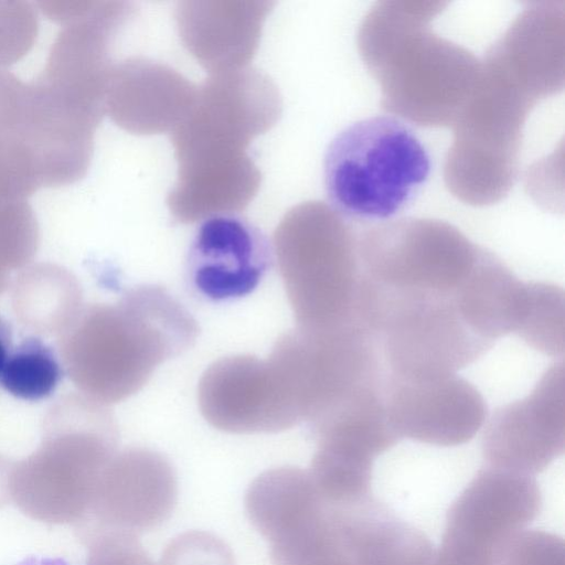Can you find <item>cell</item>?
Masks as SVG:
<instances>
[{"label": "cell", "instance_id": "14", "mask_svg": "<svg viewBox=\"0 0 565 565\" xmlns=\"http://www.w3.org/2000/svg\"><path fill=\"white\" fill-rule=\"evenodd\" d=\"M273 249L246 218L220 213L198 228L186 256L192 287L204 298L224 301L250 294L268 270Z\"/></svg>", "mask_w": 565, "mask_h": 565}, {"label": "cell", "instance_id": "9", "mask_svg": "<svg viewBox=\"0 0 565 565\" xmlns=\"http://www.w3.org/2000/svg\"><path fill=\"white\" fill-rule=\"evenodd\" d=\"M377 340L363 327L282 334L268 359L294 407L310 425L355 392L383 386Z\"/></svg>", "mask_w": 565, "mask_h": 565}, {"label": "cell", "instance_id": "12", "mask_svg": "<svg viewBox=\"0 0 565 565\" xmlns=\"http://www.w3.org/2000/svg\"><path fill=\"white\" fill-rule=\"evenodd\" d=\"M177 493L174 470L161 454L140 447L117 451L81 527L134 535L154 529L172 513Z\"/></svg>", "mask_w": 565, "mask_h": 565}, {"label": "cell", "instance_id": "21", "mask_svg": "<svg viewBox=\"0 0 565 565\" xmlns=\"http://www.w3.org/2000/svg\"><path fill=\"white\" fill-rule=\"evenodd\" d=\"M39 15L29 1L0 0V68L17 63L33 47Z\"/></svg>", "mask_w": 565, "mask_h": 565}, {"label": "cell", "instance_id": "8", "mask_svg": "<svg viewBox=\"0 0 565 565\" xmlns=\"http://www.w3.org/2000/svg\"><path fill=\"white\" fill-rule=\"evenodd\" d=\"M360 313L382 347L390 376L395 379L457 374L493 344L465 322L455 294L394 289L364 274Z\"/></svg>", "mask_w": 565, "mask_h": 565}, {"label": "cell", "instance_id": "6", "mask_svg": "<svg viewBox=\"0 0 565 565\" xmlns=\"http://www.w3.org/2000/svg\"><path fill=\"white\" fill-rule=\"evenodd\" d=\"M273 252L298 329L363 327L358 237L343 216L322 202L299 205L278 225Z\"/></svg>", "mask_w": 565, "mask_h": 565}, {"label": "cell", "instance_id": "17", "mask_svg": "<svg viewBox=\"0 0 565 565\" xmlns=\"http://www.w3.org/2000/svg\"><path fill=\"white\" fill-rule=\"evenodd\" d=\"M10 287L17 320L35 334L60 337L84 307L77 278L56 264L29 265Z\"/></svg>", "mask_w": 565, "mask_h": 565}, {"label": "cell", "instance_id": "23", "mask_svg": "<svg viewBox=\"0 0 565 565\" xmlns=\"http://www.w3.org/2000/svg\"><path fill=\"white\" fill-rule=\"evenodd\" d=\"M160 565H235L230 547L213 534L191 531L172 540Z\"/></svg>", "mask_w": 565, "mask_h": 565}, {"label": "cell", "instance_id": "10", "mask_svg": "<svg viewBox=\"0 0 565 565\" xmlns=\"http://www.w3.org/2000/svg\"><path fill=\"white\" fill-rule=\"evenodd\" d=\"M483 248L454 225L407 217L377 224L358 238L362 271L385 287L451 295Z\"/></svg>", "mask_w": 565, "mask_h": 565}, {"label": "cell", "instance_id": "18", "mask_svg": "<svg viewBox=\"0 0 565 565\" xmlns=\"http://www.w3.org/2000/svg\"><path fill=\"white\" fill-rule=\"evenodd\" d=\"M529 347L551 358L565 352V296L562 287L525 282L520 319L514 331Z\"/></svg>", "mask_w": 565, "mask_h": 565}, {"label": "cell", "instance_id": "4", "mask_svg": "<svg viewBox=\"0 0 565 565\" xmlns=\"http://www.w3.org/2000/svg\"><path fill=\"white\" fill-rule=\"evenodd\" d=\"M198 335L196 320L166 288L142 285L116 303L84 306L56 340L78 392L108 406L139 392L160 364L191 348Z\"/></svg>", "mask_w": 565, "mask_h": 565}, {"label": "cell", "instance_id": "19", "mask_svg": "<svg viewBox=\"0 0 565 565\" xmlns=\"http://www.w3.org/2000/svg\"><path fill=\"white\" fill-rule=\"evenodd\" d=\"M63 372L54 350L41 338L28 337L12 349L0 385L15 398L40 402L54 393Z\"/></svg>", "mask_w": 565, "mask_h": 565}, {"label": "cell", "instance_id": "3", "mask_svg": "<svg viewBox=\"0 0 565 565\" xmlns=\"http://www.w3.org/2000/svg\"><path fill=\"white\" fill-rule=\"evenodd\" d=\"M443 1H379L364 15L356 43L377 83L384 109L423 127H452L467 104L481 61L435 33Z\"/></svg>", "mask_w": 565, "mask_h": 565}, {"label": "cell", "instance_id": "1", "mask_svg": "<svg viewBox=\"0 0 565 565\" xmlns=\"http://www.w3.org/2000/svg\"><path fill=\"white\" fill-rule=\"evenodd\" d=\"M564 8L529 2L480 60L444 166L445 183L461 202L491 205L513 188L529 114L564 88Z\"/></svg>", "mask_w": 565, "mask_h": 565}, {"label": "cell", "instance_id": "20", "mask_svg": "<svg viewBox=\"0 0 565 565\" xmlns=\"http://www.w3.org/2000/svg\"><path fill=\"white\" fill-rule=\"evenodd\" d=\"M40 246V227L28 199L0 186V295L11 275L31 264Z\"/></svg>", "mask_w": 565, "mask_h": 565}, {"label": "cell", "instance_id": "7", "mask_svg": "<svg viewBox=\"0 0 565 565\" xmlns=\"http://www.w3.org/2000/svg\"><path fill=\"white\" fill-rule=\"evenodd\" d=\"M430 158L413 130L393 116L343 128L323 158L330 207L344 218L385 221L403 211L426 183Z\"/></svg>", "mask_w": 565, "mask_h": 565}, {"label": "cell", "instance_id": "22", "mask_svg": "<svg viewBox=\"0 0 565 565\" xmlns=\"http://www.w3.org/2000/svg\"><path fill=\"white\" fill-rule=\"evenodd\" d=\"M82 535L88 565H156L134 534L84 529Z\"/></svg>", "mask_w": 565, "mask_h": 565}, {"label": "cell", "instance_id": "11", "mask_svg": "<svg viewBox=\"0 0 565 565\" xmlns=\"http://www.w3.org/2000/svg\"><path fill=\"white\" fill-rule=\"evenodd\" d=\"M198 402L205 420L231 434H268L299 422L267 359L249 354L223 358L203 373Z\"/></svg>", "mask_w": 565, "mask_h": 565}, {"label": "cell", "instance_id": "15", "mask_svg": "<svg viewBox=\"0 0 565 565\" xmlns=\"http://www.w3.org/2000/svg\"><path fill=\"white\" fill-rule=\"evenodd\" d=\"M487 455L503 463L541 466L563 450L565 440V365H551L525 397L487 418Z\"/></svg>", "mask_w": 565, "mask_h": 565}, {"label": "cell", "instance_id": "2", "mask_svg": "<svg viewBox=\"0 0 565 565\" xmlns=\"http://www.w3.org/2000/svg\"><path fill=\"white\" fill-rule=\"evenodd\" d=\"M277 92L253 70H228L210 78L174 126L179 162L169 207L195 222L241 210L254 196L258 172L245 153L250 138L270 128L279 113Z\"/></svg>", "mask_w": 565, "mask_h": 565}, {"label": "cell", "instance_id": "5", "mask_svg": "<svg viewBox=\"0 0 565 565\" xmlns=\"http://www.w3.org/2000/svg\"><path fill=\"white\" fill-rule=\"evenodd\" d=\"M118 440L108 406L79 392L62 395L44 414L38 448L9 463L10 501L39 522L81 524Z\"/></svg>", "mask_w": 565, "mask_h": 565}, {"label": "cell", "instance_id": "26", "mask_svg": "<svg viewBox=\"0 0 565 565\" xmlns=\"http://www.w3.org/2000/svg\"><path fill=\"white\" fill-rule=\"evenodd\" d=\"M17 565H68L61 558L43 557V556H31Z\"/></svg>", "mask_w": 565, "mask_h": 565}, {"label": "cell", "instance_id": "25", "mask_svg": "<svg viewBox=\"0 0 565 565\" xmlns=\"http://www.w3.org/2000/svg\"><path fill=\"white\" fill-rule=\"evenodd\" d=\"M9 463L0 456V508L10 501L7 484Z\"/></svg>", "mask_w": 565, "mask_h": 565}, {"label": "cell", "instance_id": "13", "mask_svg": "<svg viewBox=\"0 0 565 565\" xmlns=\"http://www.w3.org/2000/svg\"><path fill=\"white\" fill-rule=\"evenodd\" d=\"M383 398L397 436L434 445L466 443L488 418L481 393L458 374L427 380L390 376Z\"/></svg>", "mask_w": 565, "mask_h": 565}, {"label": "cell", "instance_id": "16", "mask_svg": "<svg viewBox=\"0 0 565 565\" xmlns=\"http://www.w3.org/2000/svg\"><path fill=\"white\" fill-rule=\"evenodd\" d=\"M525 282L495 255L482 250L477 264L455 292L465 322L482 339L514 333L523 307Z\"/></svg>", "mask_w": 565, "mask_h": 565}, {"label": "cell", "instance_id": "24", "mask_svg": "<svg viewBox=\"0 0 565 565\" xmlns=\"http://www.w3.org/2000/svg\"><path fill=\"white\" fill-rule=\"evenodd\" d=\"M12 340L11 324L0 315V380L13 349Z\"/></svg>", "mask_w": 565, "mask_h": 565}]
</instances>
